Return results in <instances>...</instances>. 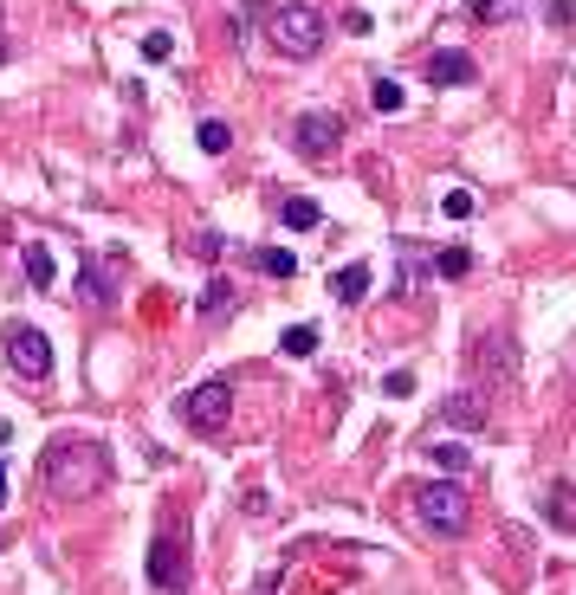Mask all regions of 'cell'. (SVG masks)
<instances>
[{
    "instance_id": "obj_1",
    "label": "cell",
    "mask_w": 576,
    "mask_h": 595,
    "mask_svg": "<svg viewBox=\"0 0 576 595\" xmlns=\"http://www.w3.org/2000/svg\"><path fill=\"white\" fill-rule=\"evenodd\" d=\"M39 486H46L52 498H65V505L98 498L104 486H111V447H104V440H59V447H46Z\"/></svg>"
},
{
    "instance_id": "obj_2",
    "label": "cell",
    "mask_w": 576,
    "mask_h": 595,
    "mask_svg": "<svg viewBox=\"0 0 576 595\" xmlns=\"http://www.w3.org/2000/svg\"><path fill=\"white\" fill-rule=\"evenodd\" d=\"M149 583L162 595H188L195 583V563H188V511L169 505L156 524V537H149Z\"/></svg>"
},
{
    "instance_id": "obj_3",
    "label": "cell",
    "mask_w": 576,
    "mask_h": 595,
    "mask_svg": "<svg viewBox=\"0 0 576 595\" xmlns=\"http://www.w3.org/2000/svg\"><path fill=\"white\" fill-rule=\"evenodd\" d=\"M415 518H421V531H434V537H466V524H473L466 486H454V479H428V486H415Z\"/></svg>"
},
{
    "instance_id": "obj_4",
    "label": "cell",
    "mask_w": 576,
    "mask_h": 595,
    "mask_svg": "<svg viewBox=\"0 0 576 595\" xmlns=\"http://www.w3.org/2000/svg\"><path fill=\"white\" fill-rule=\"evenodd\" d=\"M175 414H182V427H195V434H221L227 414H233V382H227V376L195 382V389L175 401Z\"/></svg>"
},
{
    "instance_id": "obj_5",
    "label": "cell",
    "mask_w": 576,
    "mask_h": 595,
    "mask_svg": "<svg viewBox=\"0 0 576 595\" xmlns=\"http://www.w3.org/2000/svg\"><path fill=\"white\" fill-rule=\"evenodd\" d=\"M0 350H7V369H13L20 382H46V376H52V337H46L39 324H7Z\"/></svg>"
},
{
    "instance_id": "obj_6",
    "label": "cell",
    "mask_w": 576,
    "mask_h": 595,
    "mask_svg": "<svg viewBox=\"0 0 576 595\" xmlns=\"http://www.w3.org/2000/svg\"><path fill=\"white\" fill-rule=\"evenodd\" d=\"M272 46H279L285 59H311V52L324 46V13L318 7H279L272 13Z\"/></svg>"
},
{
    "instance_id": "obj_7",
    "label": "cell",
    "mask_w": 576,
    "mask_h": 595,
    "mask_svg": "<svg viewBox=\"0 0 576 595\" xmlns=\"http://www.w3.org/2000/svg\"><path fill=\"white\" fill-rule=\"evenodd\" d=\"M337 143H344V117H337V110H305V117L292 123V149L311 156V162H324Z\"/></svg>"
},
{
    "instance_id": "obj_8",
    "label": "cell",
    "mask_w": 576,
    "mask_h": 595,
    "mask_svg": "<svg viewBox=\"0 0 576 595\" xmlns=\"http://www.w3.org/2000/svg\"><path fill=\"white\" fill-rule=\"evenodd\" d=\"M421 78H428V85H473V78H479V65L466 59V52H428Z\"/></svg>"
},
{
    "instance_id": "obj_9",
    "label": "cell",
    "mask_w": 576,
    "mask_h": 595,
    "mask_svg": "<svg viewBox=\"0 0 576 595\" xmlns=\"http://www.w3.org/2000/svg\"><path fill=\"white\" fill-rule=\"evenodd\" d=\"M441 421H447V427H486V408H479V395L460 389V395L441 401Z\"/></svg>"
},
{
    "instance_id": "obj_10",
    "label": "cell",
    "mask_w": 576,
    "mask_h": 595,
    "mask_svg": "<svg viewBox=\"0 0 576 595\" xmlns=\"http://www.w3.org/2000/svg\"><path fill=\"white\" fill-rule=\"evenodd\" d=\"M195 311H201V324H221V317H233V285H227V279H208V292L195 298Z\"/></svg>"
},
{
    "instance_id": "obj_11",
    "label": "cell",
    "mask_w": 576,
    "mask_h": 595,
    "mask_svg": "<svg viewBox=\"0 0 576 595\" xmlns=\"http://www.w3.org/2000/svg\"><path fill=\"white\" fill-rule=\"evenodd\" d=\"M331 298H337V304H363V298H369V266H363V259L331 279Z\"/></svg>"
},
{
    "instance_id": "obj_12",
    "label": "cell",
    "mask_w": 576,
    "mask_h": 595,
    "mask_svg": "<svg viewBox=\"0 0 576 595\" xmlns=\"http://www.w3.org/2000/svg\"><path fill=\"white\" fill-rule=\"evenodd\" d=\"M279 220H285V227H292V233H311V227H318V220H324V207L311 201V195H292V201L279 207Z\"/></svg>"
},
{
    "instance_id": "obj_13",
    "label": "cell",
    "mask_w": 576,
    "mask_h": 595,
    "mask_svg": "<svg viewBox=\"0 0 576 595\" xmlns=\"http://www.w3.org/2000/svg\"><path fill=\"white\" fill-rule=\"evenodd\" d=\"M466 13H473L479 26H499V20H518V13H525V0H473Z\"/></svg>"
},
{
    "instance_id": "obj_14",
    "label": "cell",
    "mask_w": 576,
    "mask_h": 595,
    "mask_svg": "<svg viewBox=\"0 0 576 595\" xmlns=\"http://www.w3.org/2000/svg\"><path fill=\"white\" fill-rule=\"evenodd\" d=\"M20 259H26V279H33L39 292H52V272H59V266H52L46 246H20Z\"/></svg>"
},
{
    "instance_id": "obj_15",
    "label": "cell",
    "mask_w": 576,
    "mask_h": 595,
    "mask_svg": "<svg viewBox=\"0 0 576 595\" xmlns=\"http://www.w3.org/2000/svg\"><path fill=\"white\" fill-rule=\"evenodd\" d=\"M195 143H201V149H208V156H227V149H233V130H227V123H221V117H201V130H195Z\"/></svg>"
},
{
    "instance_id": "obj_16",
    "label": "cell",
    "mask_w": 576,
    "mask_h": 595,
    "mask_svg": "<svg viewBox=\"0 0 576 595\" xmlns=\"http://www.w3.org/2000/svg\"><path fill=\"white\" fill-rule=\"evenodd\" d=\"M253 266L266 272V279H292V272H298V259L285 253V246H266V253H253Z\"/></svg>"
},
{
    "instance_id": "obj_17",
    "label": "cell",
    "mask_w": 576,
    "mask_h": 595,
    "mask_svg": "<svg viewBox=\"0 0 576 595\" xmlns=\"http://www.w3.org/2000/svg\"><path fill=\"white\" fill-rule=\"evenodd\" d=\"M369 104H376V110H382V117H395V110H402V104H408V91H402V85H395V78H376V85H369Z\"/></svg>"
},
{
    "instance_id": "obj_18",
    "label": "cell",
    "mask_w": 576,
    "mask_h": 595,
    "mask_svg": "<svg viewBox=\"0 0 576 595\" xmlns=\"http://www.w3.org/2000/svg\"><path fill=\"white\" fill-rule=\"evenodd\" d=\"M279 350H285V356H311V350H318V324H292V330L279 337Z\"/></svg>"
},
{
    "instance_id": "obj_19",
    "label": "cell",
    "mask_w": 576,
    "mask_h": 595,
    "mask_svg": "<svg viewBox=\"0 0 576 595\" xmlns=\"http://www.w3.org/2000/svg\"><path fill=\"white\" fill-rule=\"evenodd\" d=\"M428 460L441 466V473H466V447H460V440H434V447H428Z\"/></svg>"
},
{
    "instance_id": "obj_20",
    "label": "cell",
    "mask_w": 576,
    "mask_h": 595,
    "mask_svg": "<svg viewBox=\"0 0 576 595\" xmlns=\"http://www.w3.org/2000/svg\"><path fill=\"white\" fill-rule=\"evenodd\" d=\"M434 272H441V279H466V272H473V253H466V246H447V253L434 259Z\"/></svg>"
},
{
    "instance_id": "obj_21",
    "label": "cell",
    "mask_w": 576,
    "mask_h": 595,
    "mask_svg": "<svg viewBox=\"0 0 576 595\" xmlns=\"http://www.w3.org/2000/svg\"><path fill=\"white\" fill-rule=\"evenodd\" d=\"M221 246H227V240L208 227V233H195V240H188V253H195V259H208V266H214V259H221Z\"/></svg>"
},
{
    "instance_id": "obj_22",
    "label": "cell",
    "mask_w": 576,
    "mask_h": 595,
    "mask_svg": "<svg viewBox=\"0 0 576 595\" xmlns=\"http://www.w3.org/2000/svg\"><path fill=\"white\" fill-rule=\"evenodd\" d=\"M473 207H479V201L466 195V188H454V195L441 201V214H447V220H473Z\"/></svg>"
},
{
    "instance_id": "obj_23",
    "label": "cell",
    "mask_w": 576,
    "mask_h": 595,
    "mask_svg": "<svg viewBox=\"0 0 576 595\" xmlns=\"http://www.w3.org/2000/svg\"><path fill=\"white\" fill-rule=\"evenodd\" d=\"M169 52H175V33H143V59H169Z\"/></svg>"
},
{
    "instance_id": "obj_24",
    "label": "cell",
    "mask_w": 576,
    "mask_h": 595,
    "mask_svg": "<svg viewBox=\"0 0 576 595\" xmlns=\"http://www.w3.org/2000/svg\"><path fill=\"white\" fill-rule=\"evenodd\" d=\"M382 389H389L395 401H402V395H415V369H389V382H382Z\"/></svg>"
},
{
    "instance_id": "obj_25",
    "label": "cell",
    "mask_w": 576,
    "mask_h": 595,
    "mask_svg": "<svg viewBox=\"0 0 576 595\" xmlns=\"http://www.w3.org/2000/svg\"><path fill=\"white\" fill-rule=\"evenodd\" d=\"M544 20H551V26H570V20H576V0H551V7H544Z\"/></svg>"
},
{
    "instance_id": "obj_26",
    "label": "cell",
    "mask_w": 576,
    "mask_h": 595,
    "mask_svg": "<svg viewBox=\"0 0 576 595\" xmlns=\"http://www.w3.org/2000/svg\"><path fill=\"white\" fill-rule=\"evenodd\" d=\"M0 505H7V466H0Z\"/></svg>"
},
{
    "instance_id": "obj_27",
    "label": "cell",
    "mask_w": 576,
    "mask_h": 595,
    "mask_svg": "<svg viewBox=\"0 0 576 595\" xmlns=\"http://www.w3.org/2000/svg\"><path fill=\"white\" fill-rule=\"evenodd\" d=\"M0 59H7V39H0Z\"/></svg>"
}]
</instances>
